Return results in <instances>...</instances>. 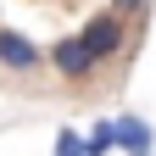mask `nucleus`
<instances>
[{
  "label": "nucleus",
  "instance_id": "nucleus-1",
  "mask_svg": "<svg viewBox=\"0 0 156 156\" xmlns=\"http://www.w3.org/2000/svg\"><path fill=\"white\" fill-rule=\"evenodd\" d=\"M45 67H50L56 78H62V84H89V78L101 73L95 50H89V45H84L78 34H62V39H56V45L45 50Z\"/></svg>",
  "mask_w": 156,
  "mask_h": 156
},
{
  "label": "nucleus",
  "instance_id": "nucleus-2",
  "mask_svg": "<svg viewBox=\"0 0 156 156\" xmlns=\"http://www.w3.org/2000/svg\"><path fill=\"white\" fill-rule=\"evenodd\" d=\"M0 73L6 78H39L45 73V45H34L23 28L0 23Z\"/></svg>",
  "mask_w": 156,
  "mask_h": 156
},
{
  "label": "nucleus",
  "instance_id": "nucleus-3",
  "mask_svg": "<svg viewBox=\"0 0 156 156\" xmlns=\"http://www.w3.org/2000/svg\"><path fill=\"white\" fill-rule=\"evenodd\" d=\"M128 28H134V23H123L117 11H95L78 39L95 50V62H117V56H123V45H128Z\"/></svg>",
  "mask_w": 156,
  "mask_h": 156
},
{
  "label": "nucleus",
  "instance_id": "nucleus-4",
  "mask_svg": "<svg viewBox=\"0 0 156 156\" xmlns=\"http://www.w3.org/2000/svg\"><path fill=\"white\" fill-rule=\"evenodd\" d=\"M112 151H123V156H156V128L145 123V117H112Z\"/></svg>",
  "mask_w": 156,
  "mask_h": 156
},
{
  "label": "nucleus",
  "instance_id": "nucleus-5",
  "mask_svg": "<svg viewBox=\"0 0 156 156\" xmlns=\"http://www.w3.org/2000/svg\"><path fill=\"white\" fill-rule=\"evenodd\" d=\"M84 156H112V123H95L84 134Z\"/></svg>",
  "mask_w": 156,
  "mask_h": 156
},
{
  "label": "nucleus",
  "instance_id": "nucleus-6",
  "mask_svg": "<svg viewBox=\"0 0 156 156\" xmlns=\"http://www.w3.org/2000/svg\"><path fill=\"white\" fill-rule=\"evenodd\" d=\"M50 156H84V134L78 128H56V151Z\"/></svg>",
  "mask_w": 156,
  "mask_h": 156
},
{
  "label": "nucleus",
  "instance_id": "nucleus-7",
  "mask_svg": "<svg viewBox=\"0 0 156 156\" xmlns=\"http://www.w3.org/2000/svg\"><path fill=\"white\" fill-rule=\"evenodd\" d=\"M112 11L123 17V23H145V17H151V0H112Z\"/></svg>",
  "mask_w": 156,
  "mask_h": 156
}]
</instances>
